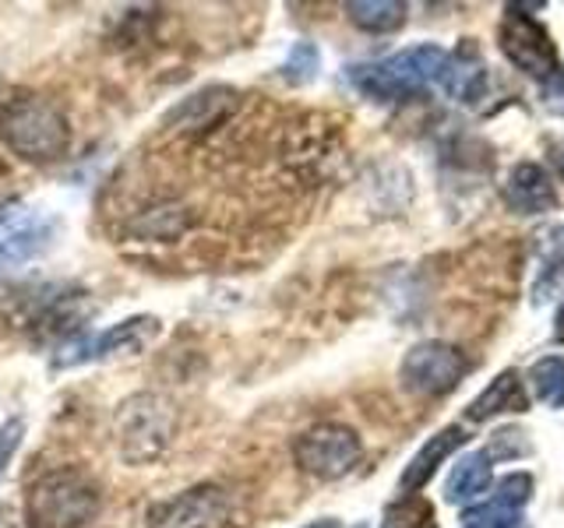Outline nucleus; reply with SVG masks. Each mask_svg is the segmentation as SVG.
<instances>
[{"instance_id": "1", "label": "nucleus", "mask_w": 564, "mask_h": 528, "mask_svg": "<svg viewBox=\"0 0 564 528\" xmlns=\"http://www.w3.org/2000/svg\"><path fill=\"white\" fill-rule=\"evenodd\" d=\"M0 141L25 163H57L70 148V120L43 92H14L0 106Z\"/></svg>"}, {"instance_id": "2", "label": "nucleus", "mask_w": 564, "mask_h": 528, "mask_svg": "<svg viewBox=\"0 0 564 528\" xmlns=\"http://www.w3.org/2000/svg\"><path fill=\"white\" fill-rule=\"evenodd\" d=\"M102 510V493L88 472L64 465L43 472L25 490L29 528H85Z\"/></svg>"}, {"instance_id": "3", "label": "nucleus", "mask_w": 564, "mask_h": 528, "mask_svg": "<svg viewBox=\"0 0 564 528\" xmlns=\"http://www.w3.org/2000/svg\"><path fill=\"white\" fill-rule=\"evenodd\" d=\"M176 437V409L166 395L138 392L113 413V444L128 465H152Z\"/></svg>"}, {"instance_id": "4", "label": "nucleus", "mask_w": 564, "mask_h": 528, "mask_svg": "<svg viewBox=\"0 0 564 528\" xmlns=\"http://www.w3.org/2000/svg\"><path fill=\"white\" fill-rule=\"evenodd\" d=\"M445 61H448V53L441 46H413L378 64L349 67V81L357 85L364 96L378 102H399V99L420 96L423 85L431 78H441Z\"/></svg>"}, {"instance_id": "5", "label": "nucleus", "mask_w": 564, "mask_h": 528, "mask_svg": "<svg viewBox=\"0 0 564 528\" xmlns=\"http://www.w3.org/2000/svg\"><path fill=\"white\" fill-rule=\"evenodd\" d=\"M364 454V444L357 430L343 427V422H317L293 440V462L314 480H343L357 469Z\"/></svg>"}, {"instance_id": "6", "label": "nucleus", "mask_w": 564, "mask_h": 528, "mask_svg": "<svg viewBox=\"0 0 564 528\" xmlns=\"http://www.w3.org/2000/svg\"><path fill=\"white\" fill-rule=\"evenodd\" d=\"M234 504L229 493L216 483H198L170 501H159L149 507V528H226Z\"/></svg>"}, {"instance_id": "7", "label": "nucleus", "mask_w": 564, "mask_h": 528, "mask_svg": "<svg viewBox=\"0 0 564 528\" xmlns=\"http://www.w3.org/2000/svg\"><path fill=\"white\" fill-rule=\"evenodd\" d=\"M469 360L448 342H423L416 349L405 352V360L399 366V381L405 392L423 395V398H437L448 395L452 387L466 377Z\"/></svg>"}, {"instance_id": "8", "label": "nucleus", "mask_w": 564, "mask_h": 528, "mask_svg": "<svg viewBox=\"0 0 564 528\" xmlns=\"http://www.w3.org/2000/svg\"><path fill=\"white\" fill-rule=\"evenodd\" d=\"M163 324H159V317H149V314H138V317H128V321H120L113 328H106L96 339H78L70 342L57 360V366H82V363H93V360H110V356H138L141 349H149Z\"/></svg>"}, {"instance_id": "9", "label": "nucleus", "mask_w": 564, "mask_h": 528, "mask_svg": "<svg viewBox=\"0 0 564 528\" xmlns=\"http://www.w3.org/2000/svg\"><path fill=\"white\" fill-rule=\"evenodd\" d=\"M501 46L508 53V61L522 67L525 75L551 78L557 70V53L554 43L546 40V32L525 14H508L501 25Z\"/></svg>"}, {"instance_id": "10", "label": "nucleus", "mask_w": 564, "mask_h": 528, "mask_svg": "<svg viewBox=\"0 0 564 528\" xmlns=\"http://www.w3.org/2000/svg\"><path fill=\"white\" fill-rule=\"evenodd\" d=\"M240 106V92L229 85H208L202 92L187 96L184 102H176L166 113V128L181 134H205L212 128H219L226 117H234Z\"/></svg>"}, {"instance_id": "11", "label": "nucleus", "mask_w": 564, "mask_h": 528, "mask_svg": "<svg viewBox=\"0 0 564 528\" xmlns=\"http://www.w3.org/2000/svg\"><path fill=\"white\" fill-rule=\"evenodd\" d=\"M53 226L32 208H11L0 216V268L32 261L40 251H46Z\"/></svg>"}, {"instance_id": "12", "label": "nucleus", "mask_w": 564, "mask_h": 528, "mask_svg": "<svg viewBox=\"0 0 564 528\" xmlns=\"http://www.w3.org/2000/svg\"><path fill=\"white\" fill-rule=\"evenodd\" d=\"M466 444V433H463V427H445L441 433H434L427 444H423L416 454H413V462L405 465V472H402V480H399V486H402V493H413L416 490H423L431 480H434V472H437V465L441 462H448L452 458V451H458Z\"/></svg>"}, {"instance_id": "13", "label": "nucleus", "mask_w": 564, "mask_h": 528, "mask_svg": "<svg viewBox=\"0 0 564 528\" xmlns=\"http://www.w3.org/2000/svg\"><path fill=\"white\" fill-rule=\"evenodd\" d=\"M505 201L516 211H522V216H533V211H546L557 205V190L551 184V176H546L540 166L522 163L516 173H511V180L505 187Z\"/></svg>"}, {"instance_id": "14", "label": "nucleus", "mask_w": 564, "mask_h": 528, "mask_svg": "<svg viewBox=\"0 0 564 528\" xmlns=\"http://www.w3.org/2000/svg\"><path fill=\"white\" fill-rule=\"evenodd\" d=\"M187 226H191V208L187 205H181V201H159V205H149V208L138 211V216L128 222V233L138 237V240L159 243V240L184 237Z\"/></svg>"}, {"instance_id": "15", "label": "nucleus", "mask_w": 564, "mask_h": 528, "mask_svg": "<svg viewBox=\"0 0 564 528\" xmlns=\"http://www.w3.org/2000/svg\"><path fill=\"white\" fill-rule=\"evenodd\" d=\"M490 451H473L466 458H458L448 472V483H445V497L448 504H469L476 501L480 493H487L490 486Z\"/></svg>"}, {"instance_id": "16", "label": "nucleus", "mask_w": 564, "mask_h": 528, "mask_svg": "<svg viewBox=\"0 0 564 528\" xmlns=\"http://www.w3.org/2000/svg\"><path fill=\"white\" fill-rule=\"evenodd\" d=\"M525 409V392L516 370H508L498 381H490L487 392L469 405V419H490L498 413H522Z\"/></svg>"}, {"instance_id": "17", "label": "nucleus", "mask_w": 564, "mask_h": 528, "mask_svg": "<svg viewBox=\"0 0 564 528\" xmlns=\"http://www.w3.org/2000/svg\"><path fill=\"white\" fill-rule=\"evenodd\" d=\"M352 25L364 32H395L405 22V4H395V0H352L346 4Z\"/></svg>"}, {"instance_id": "18", "label": "nucleus", "mask_w": 564, "mask_h": 528, "mask_svg": "<svg viewBox=\"0 0 564 528\" xmlns=\"http://www.w3.org/2000/svg\"><path fill=\"white\" fill-rule=\"evenodd\" d=\"M533 377V392L543 405H561L564 402V356H543L529 370Z\"/></svg>"}, {"instance_id": "19", "label": "nucleus", "mask_w": 564, "mask_h": 528, "mask_svg": "<svg viewBox=\"0 0 564 528\" xmlns=\"http://www.w3.org/2000/svg\"><path fill=\"white\" fill-rule=\"evenodd\" d=\"M381 528H434V510L427 501L420 497H405L395 501L384 510V525Z\"/></svg>"}, {"instance_id": "20", "label": "nucleus", "mask_w": 564, "mask_h": 528, "mask_svg": "<svg viewBox=\"0 0 564 528\" xmlns=\"http://www.w3.org/2000/svg\"><path fill=\"white\" fill-rule=\"evenodd\" d=\"M466 528H516L519 521V510H511L498 501H487L480 507H473L463 515Z\"/></svg>"}, {"instance_id": "21", "label": "nucleus", "mask_w": 564, "mask_h": 528, "mask_svg": "<svg viewBox=\"0 0 564 528\" xmlns=\"http://www.w3.org/2000/svg\"><path fill=\"white\" fill-rule=\"evenodd\" d=\"M314 70H317V50H314V43H296L290 50L286 64H282V78L293 81V85H304V81L314 78Z\"/></svg>"}, {"instance_id": "22", "label": "nucleus", "mask_w": 564, "mask_h": 528, "mask_svg": "<svg viewBox=\"0 0 564 528\" xmlns=\"http://www.w3.org/2000/svg\"><path fill=\"white\" fill-rule=\"evenodd\" d=\"M529 493H533V475H529V472H511L508 480H501L498 497H494V501L511 507V510H519L529 501Z\"/></svg>"}, {"instance_id": "23", "label": "nucleus", "mask_w": 564, "mask_h": 528, "mask_svg": "<svg viewBox=\"0 0 564 528\" xmlns=\"http://www.w3.org/2000/svg\"><path fill=\"white\" fill-rule=\"evenodd\" d=\"M22 433H25V422H22V419H8V422H4V430H0V475H4V469H8V462H11L14 448L22 444Z\"/></svg>"}, {"instance_id": "24", "label": "nucleus", "mask_w": 564, "mask_h": 528, "mask_svg": "<svg viewBox=\"0 0 564 528\" xmlns=\"http://www.w3.org/2000/svg\"><path fill=\"white\" fill-rule=\"evenodd\" d=\"M304 528H339V521H335V518H322V521H311Z\"/></svg>"}, {"instance_id": "25", "label": "nucleus", "mask_w": 564, "mask_h": 528, "mask_svg": "<svg viewBox=\"0 0 564 528\" xmlns=\"http://www.w3.org/2000/svg\"><path fill=\"white\" fill-rule=\"evenodd\" d=\"M554 334H557V339H564V307H561V314H557V328H554Z\"/></svg>"}, {"instance_id": "26", "label": "nucleus", "mask_w": 564, "mask_h": 528, "mask_svg": "<svg viewBox=\"0 0 564 528\" xmlns=\"http://www.w3.org/2000/svg\"><path fill=\"white\" fill-rule=\"evenodd\" d=\"M8 515H11V510H8V507H0V528H14V525L8 521Z\"/></svg>"}, {"instance_id": "27", "label": "nucleus", "mask_w": 564, "mask_h": 528, "mask_svg": "<svg viewBox=\"0 0 564 528\" xmlns=\"http://www.w3.org/2000/svg\"><path fill=\"white\" fill-rule=\"evenodd\" d=\"M561 246H564V233H561Z\"/></svg>"}]
</instances>
